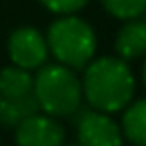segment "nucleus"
<instances>
[{"mask_svg":"<svg viewBox=\"0 0 146 146\" xmlns=\"http://www.w3.org/2000/svg\"><path fill=\"white\" fill-rule=\"evenodd\" d=\"M82 98L92 110L114 114L124 110L134 96L136 80L126 60L118 56L92 58L84 68Z\"/></svg>","mask_w":146,"mask_h":146,"instance_id":"1","label":"nucleus"},{"mask_svg":"<svg viewBox=\"0 0 146 146\" xmlns=\"http://www.w3.org/2000/svg\"><path fill=\"white\" fill-rule=\"evenodd\" d=\"M32 94L44 114L68 118L82 104V82L74 70L62 64H44L34 76Z\"/></svg>","mask_w":146,"mask_h":146,"instance_id":"2","label":"nucleus"},{"mask_svg":"<svg viewBox=\"0 0 146 146\" xmlns=\"http://www.w3.org/2000/svg\"><path fill=\"white\" fill-rule=\"evenodd\" d=\"M44 38L48 44V54L70 70H84L96 54L94 28L86 20L72 14L54 20Z\"/></svg>","mask_w":146,"mask_h":146,"instance_id":"3","label":"nucleus"},{"mask_svg":"<svg viewBox=\"0 0 146 146\" xmlns=\"http://www.w3.org/2000/svg\"><path fill=\"white\" fill-rule=\"evenodd\" d=\"M76 124V142L80 146H122L124 136L120 124L104 112L82 108V104L68 116Z\"/></svg>","mask_w":146,"mask_h":146,"instance_id":"4","label":"nucleus"},{"mask_svg":"<svg viewBox=\"0 0 146 146\" xmlns=\"http://www.w3.org/2000/svg\"><path fill=\"white\" fill-rule=\"evenodd\" d=\"M14 142L16 146H64L66 128L58 118L36 112L14 126Z\"/></svg>","mask_w":146,"mask_h":146,"instance_id":"5","label":"nucleus"},{"mask_svg":"<svg viewBox=\"0 0 146 146\" xmlns=\"http://www.w3.org/2000/svg\"><path fill=\"white\" fill-rule=\"evenodd\" d=\"M8 54L14 66L24 70H38L48 58V44L36 28L20 26L12 30L8 38Z\"/></svg>","mask_w":146,"mask_h":146,"instance_id":"6","label":"nucleus"},{"mask_svg":"<svg viewBox=\"0 0 146 146\" xmlns=\"http://www.w3.org/2000/svg\"><path fill=\"white\" fill-rule=\"evenodd\" d=\"M114 50L122 60H136L146 56V20L134 18L120 26L114 38Z\"/></svg>","mask_w":146,"mask_h":146,"instance_id":"7","label":"nucleus"},{"mask_svg":"<svg viewBox=\"0 0 146 146\" xmlns=\"http://www.w3.org/2000/svg\"><path fill=\"white\" fill-rule=\"evenodd\" d=\"M120 130L132 146H146V98L130 102L124 108Z\"/></svg>","mask_w":146,"mask_h":146,"instance_id":"8","label":"nucleus"},{"mask_svg":"<svg viewBox=\"0 0 146 146\" xmlns=\"http://www.w3.org/2000/svg\"><path fill=\"white\" fill-rule=\"evenodd\" d=\"M34 76L30 70H24L20 66H4L0 68V98L14 100L28 92H32Z\"/></svg>","mask_w":146,"mask_h":146,"instance_id":"9","label":"nucleus"},{"mask_svg":"<svg viewBox=\"0 0 146 146\" xmlns=\"http://www.w3.org/2000/svg\"><path fill=\"white\" fill-rule=\"evenodd\" d=\"M104 10L118 20H134L146 12V0H100Z\"/></svg>","mask_w":146,"mask_h":146,"instance_id":"10","label":"nucleus"},{"mask_svg":"<svg viewBox=\"0 0 146 146\" xmlns=\"http://www.w3.org/2000/svg\"><path fill=\"white\" fill-rule=\"evenodd\" d=\"M40 2L50 12L66 16V14H74V12L82 10L88 4V0H40Z\"/></svg>","mask_w":146,"mask_h":146,"instance_id":"11","label":"nucleus"},{"mask_svg":"<svg viewBox=\"0 0 146 146\" xmlns=\"http://www.w3.org/2000/svg\"><path fill=\"white\" fill-rule=\"evenodd\" d=\"M20 114L18 110L14 108L12 100H6V98H0V126H6V128H14L18 122H20Z\"/></svg>","mask_w":146,"mask_h":146,"instance_id":"12","label":"nucleus"},{"mask_svg":"<svg viewBox=\"0 0 146 146\" xmlns=\"http://www.w3.org/2000/svg\"><path fill=\"white\" fill-rule=\"evenodd\" d=\"M12 104H14V108L18 110L20 118H26V116L36 114V112L40 110V108H38V102H36V98H34L32 92H28V94H24V96H20V98H14Z\"/></svg>","mask_w":146,"mask_h":146,"instance_id":"13","label":"nucleus"},{"mask_svg":"<svg viewBox=\"0 0 146 146\" xmlns=\"http://www.w3.org/2000/svg\"><path fill=\"white\" fill-rule=\"evenodd\" d=\"M142 80H144V86H146V60H144V66H142Z\"/></svg>","mask_w":146,"mask_h":146,"instance_id":"14","label":"nucleus"},{"mask_svg":"<svg viewBox=\"0 0 146 146\" xmlns=\"http://www.w3.org/2000/svg\"><path fill=\"white\" fill-rule=\"evenodd\" d=\"M64 146H66V144H64ZM68 146H80V144H78V142H72V144H68Z\"/></svg>","mask_w":146,"mask_h":146,"instance_id":"15","label":"nucleus"},{"mask_svg":"<svg viewBox=\"0 0 146 146\" xmlns=\"http://www.w3.org/2000/svg\"><path fill=\"white\" fill-rule=\"evenodd\" d=\"M142 18H144V20H146V12H144V14H142Z\"/></svg>","mask_w":146,"mask_h":146,"instance_id":"16","label":"nucleus"}]
</instances>
